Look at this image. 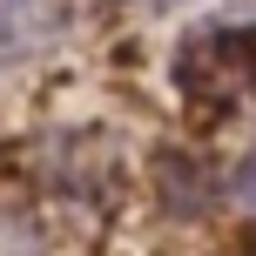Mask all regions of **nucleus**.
Here are the masks:
<instances>
[{"instance_id": "obj_2", "label": "nucleus", "mask_w": 256, "mask_h": 256, "mask_svg": "<svg viewBox=\"0 0 256 256\" xmlns=\"http://www.w3.org/2000/svg\"><path fill=\"white\" fill-rule=\"evenodd\" d=\"M61 27V0H0V54H27Z\"/></svg>"}, {"instance_id": "obj_1", "label": "nucleus", "mask_w": 256, "mask_h": 256, "mask_svg": "<svg viewBox=\"0 0 256 256\" xmlns=\"http://www.w3.org/2000/svg\"><path fill=\"white\" fill-rule=\"evenodd\" d=\"M176 81L202 108H222V115L250 108L256 102V7H230L189 27L176 48Z\"/></svg>"}, {"instance_id": "obj_3", "label": "nucleus", "mask_w": 256, "mask_h": 256, "mask_svg": "<svg viewBox=\"0 0 256 256\" xmlns=\"http://www.w3.org/2000/svg\"><path fill=\"white\" fill-rule=\"evenodd\" d=\"M236 196H243V209H250V216H256V155H250V162H243V176H236Z\"/></svg>"}, {"instance_id": "obj_4", "label": "nucleus", "mask_w": 256, "mask_h": 256, "mask_svg": "<svg viewBox=\"0 0 256 256\" xmlns=\"http://www.w3.org/2000/svg\"><path fill=\"white\" fill-rule=\"evenodd\" d=\"M122 7H142V14H162V7H182V0H122Z\"/></svg>"}]
</instances>
